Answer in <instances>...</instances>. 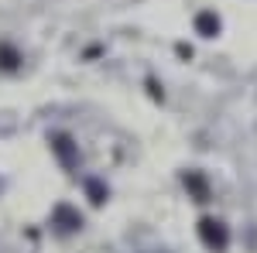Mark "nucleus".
I'll use <instances>...</instances> for the list:
<instances>
[{"instance_id": "2", "label": "nucleus", "mask_w": 257, "mask_h": 253, "mask_svg": "<svg viewBox=\"0 0 257 253\" xmlns=\"http://www.w3.org/2000/svg\"><path fill=\"white\" fill-rule=\"evenodd\" d=\"M52 151L59 154V161L65 164V168H76V164H79V151H76V144H72V137H65V134H55V137H52Z\"/></svg>"}, {"instance_id": "1", "label": "nucleus", "mask_w": 257, "mask_h": 253, "mask_svg": "<svg viewBox=\"0 0 257 253\" xmlns=\"http://www.w3.org/2000/svg\"><path fill=\"white\" fill-rule=\"evenodd\" d=\"M199 239H202L209 250H226L230 233H226V226H223L219 219H202V222H199Z\"/></svg>"}, {"instance_id": "7", "label": "nucleus", "mask_w": 257, "mask_h": 253, "mask_svg": "<svg viewBox=\"0 0 257 253\" xmlns=\"http://www.w3.org/2000/svg\"><path fill=\"white\" fill-rule=\"evenodd\" d=\"M148 253H165V250H148Z\"/></svg>"}, {"instance_id": "5", "label": "nucleus", "mask_w": 257, "mask_h": 253, "mask_svg": "<svg viewBox=\"0 0 257 253\" xmlns=\"http://www.w3.org/2000/svg\"><path fill=\"white\" fill-rule=\"evenodd\" d=\"M86 192H89V198H93V202H103V198H106V192H103V185H99V181H93V178L86 181Z\"/></svg>"}, {"instance_id": "3", "label": "nucleus", "mask_w": 257, "mask_h": 253, "mask_svg": "<svg viewBox=\"0 0 257 253\" xmlns=\"http://www.w3.org/2000/svg\"><path fill=\"white\" fill-rule=\"evenodd\" d=\"M55 222H59L62 229H79V226H82V215L72 212L69 205H59V209H55Z\"/></svg>"}, {"instance_id": "6", "label": "nucleus", "mask_w": 257, "mask_h": 253, "mask_svg": "<svg viewBox=\"0 0 257 253\" xmlns=\"http://www.w3.org/2000/svg\"><path fill=\"white\" fill-rule=\"evenodd\" d=\"M185 185H192L196 195H199V202H206V185H202V178H199V175H189V178H185Z\"/></svg>"}, {"instance_id": "4", "label": "nucleus", "mask_w": 257, "mask_h": 253, "mask_svg": "<svg viewBox=\"0 0 257 253\" xmlns=\"http://www.w3.org/2000/svg\"><path fill=\"white\" fill-rule=\"evenodd\" d=\"M196 31H199V35H206V38H213V35L219 31V18H216V14H209V11H202V14L196 18Z\"/></svg>"}]
</instances>
